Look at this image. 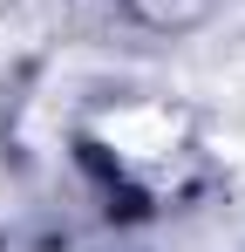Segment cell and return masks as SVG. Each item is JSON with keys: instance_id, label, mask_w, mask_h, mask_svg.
<instances>
[{"instance_id": "cell-2", "label": "cell", "mask_w": 245, "mask_h": 252, "mask_svg": "<svg viewBox=\"0 0 245 252\" xmlns=\"http://www.w3.org/2000/svg\"><path fill=\"white\" fill-rule=\"evenodd\" d=\"M122 14H136V21H150V28H184V21H198L211 0H116Z\"/></svg>"}, {"instance_id": "cell-1", "label": "cell", "mask_w": 245, "mask_h": 252, "mask_svg": "<svg viewBox=\"0 0 245 252\" xmlns=\"http://www.w3.org/2000/svg\"><path fill=\"white\" fill-rule=\"evenodd\" d=\"M75 150L102 170V184H116L143 205H170V198H191L204 184L211 129L191 102H177L163 89H122L82 116Z\"/></svg>"}]
</instances>
